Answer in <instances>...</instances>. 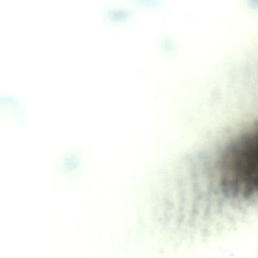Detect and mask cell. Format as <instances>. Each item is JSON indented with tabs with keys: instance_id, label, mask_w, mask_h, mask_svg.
Returning a JSON list of instances; mask_svg holds the SVG:
<instances>
[{
	"instance_id": "6da1fadb",
	"label": "cell",
	"mask_w": 258,
	"mask_h": 258,
	"mask_svg": "<svg viewBox=\"0 0 258 258\" xmlns=\"http://www.w3.org/2000/svg\"><path fill=\"white\" fill-rule=\"evenodd\" d=\"M258 140L256 126L234 140L222 155L220 182L233 199L250 201L255 197L258 180Z\"/></svg>"
}]
</instances>
